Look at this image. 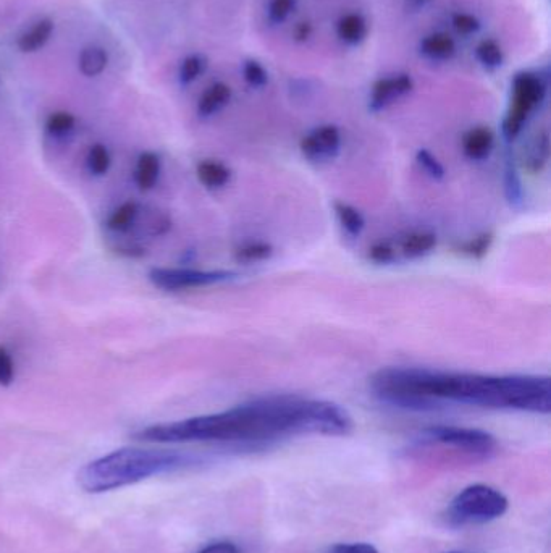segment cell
<instances>
[{
  "mask_svg": "<svg viewBox=\"0 0 551 553\" xmlns=\"http://www.w3.org/2000/svg\"><path fill=\"white\" fill-rule=\"evenodd\" d=\"M353 427L351 414L338 403L299 395H269L222 413L154 424L133 437L148 444L219 442L256 447L291 435H348Z\"/></svg>",
  "mask_w": 551,
  "mask_h": 553,
  "instance_id": "6da1fadb",
  "label": "cell"
},
{
  "mask_svg": "<svg viewBox=\"0 0 551 553\" xmlns=\"http://www.w3.org/2000/svg\"><path fill=\"white\" fill-rule=\"evenodd\" d=\"M380 402L408 411H435L443 403L490 410L550 414L551 379L535 374H474L427 368H385L369 380Z\"/></svg>",
  "mask_w": 551,
  "mask_h": 553,
  "instance_id": "7a4b0ae2",
  "label": "cell"
},
{
  "mask_svg": "<svg viewBox=\"0 0 551 553\" xmlns=\"http://www.w3.org/2000/svg\"><path fill=\"white\" fill-rule=\"evenodd\" d=\"M193 458L173 450L120 448L91 461L78 473V484L89 494L133 486L136 482L191 465Z\"/></svg>",
  "mask_w": 551,
  "mask_h": 553,
  "instance_id": "3957f363",
  "label": "cell"
},
{
  "mask_svg": "<svg viewBox=\"0 0 551 553\" xmlns=\"http://www.w3.org/2000/svg\"><path fill=\"white\" fill-rule=\"evenodd\" d=\"M547 93V81L539 73L524 70L514 75L508 110L501 123V133L508 143H513L521 135L535 110L547 99Z\"/></svg>",
  "mask_w": 551,
  "mask_h": 553,
  "instance_id": "277c9868",
  "label": "cell"
},
{
  "mask_svg": "<svg viewBox=\"0 0 551 553\" xmlns=\"http://www.w3.org/2000/svg\"><path fill=\"white\" fill-rule=\"evenodd\" d=\"M508 507V499L500 490L474 484L456 495L448 518L455 524L488 523L505 515Z\"/></svg>",
  "mask_w": 551,
  "mask_h": 553,
  "instance_id": "5b68a950",
  "label": "cell"
},
{
  "mask_svg": "<svg viewBox=\"0 0 551 553\" xmlns=\"http://www.w3.org/2000/svg\"><path fill=\"white\" fill-rule=\"evenodd\" d=\"M422 442L458 448L471 455H492L497 450V439L490 432L472 427L430 426L421 434Z\"/></svg>",
  "mask_w": 551,
  "mask_h": 553,
  "instance_id": "8992f818",
  "label": "cell"
},
{
  "mask_svg": "<svg viewBox=\"0 0 551 553\" xmlns=\"http://www.w3.org/2000/svg\"><path fill=\"white\" fill-rule=\"evenodd\" d=\"M238 274L233 271H202L190 267H156L149 272L154 287L164 292H181L190 288L211 287L217 283L230 282Z\"/></svg>",
  "mask_w": 551,
  "mask_h": 553,
  "instance_id": "52a82bcc",
  "label": "cell"
},
{
  "mask_svg": "<svg viewBox=\"0 0 551 553\" xmlns=\"http://www.w3.org/2000/svg\"><path fill=\"white\" fill-rule=\"evenodd\" d=\"M341 131L337 125L327 123L320 125L309 131L308 135L303 136L299 143V149L303 156L312 164H325V162L337 159L341 151Z\"/></svg>",
  "mask_w": 551,
  "mask_h": 553,
  "instance_id": "ba28073f",
  "label": "cell"
},
{
  "mask_svg": "<svg viewBox=\"0 0 551 553\" xmlns=\"http://www.w3.org/2000/svg\"><path fill=\"white\" fill-rule=\"evenodd\" d=\"M414 86L416 83L409 73L382 76L372 86L371 94H369V109L372 112H382V110L388 109L395 102L413 93Z\"/></svg>",
  "mask_w": 551,
  "mask_h": 553,
  "instance_id": "9c48e42d",
  "label": "cell"
},
{
  "mask_svg": "<svg viewBox=\"0 0 551 553\" xmlns=\"http://www.w3.org/2000/svg\"><path fill=\"white\" fill-rule=\"evenodd\" d=\"M419 54L430 62H448L458 52V44L451 34L437 31L427 34L419 41Z\"/></svg>",
  "mask_w": 551,
  "mask_h": 553,
  "instance_id": "30bf717a",
  "label": "cell"
},
{
  "mask_svg": "<svg viewBox=\"0 0 551 553\" xmlns=\"http://www.w3.org/2000/svg\"><path fill=\"white\" fill-rule=\"evenodd\" d=\"M495 149V133L492 128L474 127L463 136V152L469 161H487Z\"/></svg>",
  "mask_w": 551,
  "mask_h": 553,
  "instance_id": "8fae6325",
  "label": "cell"
},
{
  "mask_svg": "<svg viewBox=\"0 0 551 553\" xmlns=\"http://www.w3.org/2000/svg\"><path fill=\"white\" fill-rule=\"evenodd\" d=\"M335 31H337V38L346 46H361L369 36V23L362 13H345L338 20Z\"/></svg>",
  "mask_w": 551,
  "mask_h": 553,
  "instance_id": "7c38bea8",
  "label": "cell"
},
{
  "mask_svg": "<svg viewBox=\"0 0 551 553\" xmlns=\"http://www.w3.org/2000/svg\"><path fill=\"white\" fill-rule=\"evenodd\" d=\"M232 96V88L227 83H223V81H217L214 85L209 86L201 94V98L198 101L199 117L209 119V117L219 114L220 110L225 109L230 104Z\"/></svg>",
  "mask_w": 551,
  "mask_h": 553,
  "instance_id": "4fadbf2b",
  "label": "cell"
},
{
  "mask_svg": "<svg viewBox=\"0 0 551 553\" xmlns=\"http://www.w3.org/2000/svg\"><path fill=\"white\" fill-rule=\"evenodd\" d=\"M437 243L438 238L434 232H427V230L411 232L400 241V251L398 253L404 259L414 261V259L425 258V256L434 253Z\"/></svg>",
  "mask_w": 551,
  "mask_h": 553,
  "instance_id": "5bb4252c",
  "label": "cell"
},
{
  "mask_svg": "<svg viewBox=\"0 0 551 553\" xmlns=\"http://www.w3.org/2000/svg\"><path fill=\"white\" fill-rule=\"evenodd\" d=\"M196 177L207 190H220L232 180V170L228 169L223 162L206 159L199 162L196 167Z\"/></svg>",
  "mask_w": 551,
  "mask_h": 553,
  "instance_id": "9a60e30c",
  "label": "cell"
},
{
  "mask_svg": "<svg viewBox=\"0 0 551 553\" xmlns=\"http://www.w3.org/2000/svg\"><path fill=\"white\" fill-rule=\"evenodd\" d=\"M160 177V157L156 152L146 151L138 157L135 182L139 190L149 191L157 185Z\"/></svg>",
  "mask_w": 551,
  "mask_h": 553,
  "instance_id": "2e32d148",
  "label": "cell"
},
{
  "mask_svg": "<svg viewBox=\"0 0 551 553\" xmlns=\"http://www.w3.org/2000/svg\"><path fill=\"white\" fill-rule=\"evenodd\" d=\"M52 33H54V22L51 18H43L39 22L34 23L30 30L18 39V49L25 52V54H33L38 52L41 47L46 46L47 41L51 39Z\"/></svg>",
  "mask_w": 551,
  "mask_h": 553,
  "instance_id": "e0dca14e",
  "label": "cell"
},
{
  "mask_svg": "<svg viewBox=\"0 0 551 553\" xmlns=\"http://www.w3.org/2000/svg\"><path fill=\"white\" fill-rule=\"evenodd\" d=\"M505 196L509 206L514 207V209H521L522 204H524V188H522L518 165L514 162L513 154L506 156Z\"/></svg>",
  "mask_w": 551,
  "mask_h": 553,
  "instance_id": "ac0fdd59",
  "label": "cell"
},
{
  "mask_svg": "<svg viewBox=\"0 0 551 553\" xmlns=\"http://www.w3.org/2000/svg\"><path fill=\"white\" fill-rule=\"evenodd\" d=\"M274 256V246L267 241H248L236 248L233 258L238 264L251 266L257 262H264Z\"/></svg>",
  "mask_w": 551,
  "mask_h": 553,
  "instance_id": "d6986e66",
  "label": "cell"
},
{
  "mask_svg": "<svg viewBox=\"0 0 551 553\" xmlns=\"http://www.w3.org/2000/svg\"><path fill=\"white\" fill-rule=\"evenodd\" d=\"M474 54H476L477 62L488 72H495L505 64V51L497 39H482L477 44Z\"/></svg>",
  "mask_w": 551,
  "mask_h": 553,
  "instance_id": "ffe728a7",
  "label": "cell"
},
{
  "mask_svg": "<svg viewBox=\"0 0 551 553\" xmlns=\"http://www.w3.org/2000/svg\"><path fill=\"white\" fill-rule=\"evenodd\" d=\"M109 65V55L102 47L89 46L80 52L78 57V68L83 75L94 78L104 73Z\"/></svg>",
  "mask_w": 551,
  "mask_h": 553,
  "instance_id": "44dd1931",
  "label": "cell"
},
{
  "mask_svg": "<svg viewBox=\"0 0 551 553\" xmlns=\"http://www.w3.org/2000/svg\"><path fill=\"white\" fill-rule=\"evenodd\" d=\"M333 211H335V216H337L338 224L351 237H359L362 230L366 228V219L362 216V212L358 211L356 207L351 206V204L337 201V203L333 204Z\"/></svg>",
  "mask_w": 551,
  "mask_h": 553,
  "instance_id": "7402d4cb",
  "label": "cell"
},
{
  "mask_svg": "<svg viewBox=\"0 0 551 553\" xmlns=\"http://www.w3.org/2000/svg\"><path fill=\"white\" fill-rule=\"evenodd\" d=\"M548 159H550V135H548V131H543L527 152L524 167L529 170L530 174H540L547 167Z\"/></svg>",
  "mask_w": 551,
  "mask_h": 553,
  "instance_id": "603a6c76",
  "label": "cell"
},
{
  "mask_svg": "<svg viewBox=\"0 0 551 553\" xmlns=\"http://www.w3.org/2000/svg\"><path fill=\"white\" fill-rule=\"evenodd\" d=\"M139 216V204L136 201H127L122 206H118L109 219H107V228L110 232L123 233L128 232Z\"/></svg>",
  "mask_w": 551,
  "mask_h": 553,
  "instance_id": "cb8c5ba5",
  "label": "cell"
},
{
  "mask_svg": "<svg viewBox=\"0 0 551 553\" xmlns=\"http://www.w3.org/2000/svg\"><path fill=\"white\" fill-rule=\"evenodd\" d=\"M495 235L492 232L480 233L479 237L471 238V240L463 241L455 246L456 253L463 254L467 258L482 259L487 256L488 251L492 248Z\"/></svg>",
  "mask_w": 551,
  "mask_h": 553,
  "instance_id": "d4e9b609",
  "label": "cell"
},
{
  "mask_svg": "<svg viewBox=\"0 0 551 553\" xmlns=\"http://www.w3.org/2000/svg\"><path fill=\"white\" fill-rule=\"evenodd\" d=\"M112 157H110L109 149L104 144L96 143L89 148L88 156H86V165L91 174L96 177H102L109 172Z\"/></svg>",
  "mask_w": 551,
  "mask_h": 553,
  "instance_id": "484cf974",
  "label": "cell"
},
{
  "mask_svg": "<svg viewBox=\"0 0 551 553\" xmlns=\"http://www.w3.org/2000/svg\"><path fill=\"white\" fill-rule=\"evenodd\" d=\"M207 62L202 55L191 54L181 60L180 70H178V78L181 85H191L198 80L199 76L206 70Z\"/></svg>",
  "mask_w": 551,
  "mask_h": 553,
  "instance_id": "4316f807",
  "label": "cell"
},
{
  "mask_svg": "<svg viewBox=\"0 0 551 553\" xmlns=\"http://www.w3.org/2000/svg\"><path fill=\"white\" fill-rule=\"evenodd\" d=\"M241 72H243L246 85L251 86V88L261 89L269 83V72H267V68H265L259 60H244Z\"/></svg>",
  "mask_w": 551,
  "mask_h": 553,
  "instance_id": "83f0119b",
  "label": "cell"
},
{
  "mask_svg": "<svg viewBox=\"0 0 551 553\" xmlns=\"http://www.w3.org/2000/svg\"><path fill=\"white\" fill-rule=\"evenodd\" d=\"M299 0H269L267 20L272 25H283L298 9Z\"/></svg>",
  "mask_w": 551,
  "mask_h": 553,
  "instance_id": "f1b7e54d",
  "label": "cell"
},
{
  "mask_svg": "<svg viewBox=\"0 0 551 553\" xmlns=\"http://www.w3.org/2000/svg\"><path fill=\"white\" fill-rule=\"evenodd\" d=\"M76 119L75 115L70 112H54L49 115L46 120V130L49 135L52 136H64L75 128Z\"/></svg>",
  "mask_w": 551,
  "mask_h": 553,
  "instance_id": "f546056e",
  "label": "cell"
},
{
  "mask_svg": "<svg viewBox=\"0 0 551 553\" xmlns=\"http://www.w3.org/2000/svg\"><path fill=\"white\" fill-rule=\"evenodd\" d=\"M416 162L425 174L429 175L430 178H434L437 182L445 178L446 172L442 162L438 161L437 157L427 149H419L416 152Z\"/></svg>",
  "mask_w": 551,
  "mask_h": 553,
  "instance_id": "4dcf8cb0",
  "label": "cell"
},
{
  "mask_svg": "<svg viewBox=\"0 0 551 553\" xmlns=\"http://www.w3.org/2000/svg\"><path fill=\"white\" fill-rule=\"evenodd\" d=\"M451 26L459 36H472V34L479 33L482 23L474 13L456 12L451 17Z\"/></svg>",
  "mask_w": 551,
  "mask_h": 553,
  "instance_id": "1f68e13d",
  "label": "cell"
},
{
  "mask_svg": "<svg viewBox=\"0 0 551 553\" xmlns=\"http://www.w3.org/2000/svg\"><path fill=\"white\" fill-rule=\"evenodd\" d=\"M367 258H369V261L379 264V266H388V264H393L398 259V250L388 241H379V243H375L369 248Z\"/></svg>",
  "mask_w": 551,
  "mask_h": 553,
  "instance_id": "d6a6232c",
  "label": "cell"
},
{
  "mask_svg": "<svg viewBox=\"0 0 551 553\" xmlns=\"http://www.w3.org/2000/svg\"><path fill=\"white\" fill-rule=\"evenodd\" d=\"M15 380V361L7 348L0 345V387H9Z\"/></svg>",
  "mask_w": 551,
  "mask_h": 553,
  "instance_id": "836d02e7",
  "label": "cell"
},
{
  "mask_svg": "<svg viewBox=\"0 0 551 553\" xmlns=\"http://www.w3.org/2000/svg\"><path fill=\"white\" fill-rule=\"evenodd\" d=\"M329 553H379L371 544H337Z\"/></svg>",
  "mask_w": 551,
  "mask_h": 553,
  "instance_id": "e575fe53",
  "label": "cell"
},
{
  "mask_svg": "<svg viewBox=\"0 0 551 553\" xmlns=\"http://www.w3.org/2000/svg\"><path fill=\"white\" fill-rule=\"evenodd\" d=\"M314 34V26L311 22H301L295 26L293 30V38H295L296 43H308L309 39L312 38Z\"/></svg>",
  "mask_w": 551,
  "mask_h": 553,
  "instance_id": "d590c367",
  "label": "cell"
},
{
  "mask_svg": "<svg viewBox=\"0 0 551 553\" xmlns=\"http://www.w3.org/2000/svg\"><path fill=\"white\" fill-rule=\"evenodd\" d=\"M198 553H241V550L232 542H215V544L207 545Z\"/></svg>",
  "mask_w": 551,
  "mask_h": 553,
  "instance_id": "8d00e7d4",
  "label": "cell"
},
{
  "mask_svg": "<svg viewBox=\"0 0 551 553\" xmlns=\"http://www.w3.org/2000/svg\"><path fill=\"white\" fill-rule=\"evenodd\" d=\"M413 2H416V4H425V2H429V0H413Z\"/></svg>",
  "mask_w": 551,
  "mask_h": 553,
  "instance_id": "74e56055",
  "label": "cell"
},
{
  "mask_svg": "<svg viewBox=\"0 0 551 553\" xmlns=\"http://www.w3.org/2000/svg\"><path fill=\"white\" fill-rule=\"evenodd\" d=\"M448 553H461V552H448Z\"/></svg>",
  "mask_w": 551,
  "mask_h": 553,
  "instance_id": "f35d334b",
  "label": "cell"
}]
</instances>
